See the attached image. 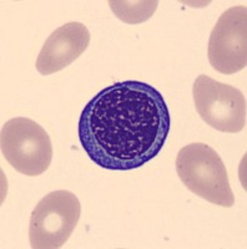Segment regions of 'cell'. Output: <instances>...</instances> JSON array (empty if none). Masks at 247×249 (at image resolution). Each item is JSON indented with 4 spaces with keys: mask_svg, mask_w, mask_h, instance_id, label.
<instances>
[{
    "mask_svg": "<svg viewBox=\"0 0 247 249\" xmlns=\"http://www.w3.org/2000/svg\"><path fill=\"white\" fill-rule=\"evenodd\" d=\"M208 56L211 66L224 75H232L246 68V6H232L220 15L211 31Z\"/></svg>",
    "mask_w": 247,
    "mask_h": 249,
    "instance_id": "8992f818",
    "label": "cell"
},
{
    "mask_svg": "<svg viewBox=\"0 0 247 249\" xmlns=\"http://www.w3.org/2000/svg\"><path fill=\"white\" fill-rule=\"evenodd\" d=\"M176 172L186 188L200 198L225 208L235 204L228 170L209 144L196 142L182 147L176 157Z\"/></svg>",
    "mask_w": 247,
    "mask_h": 249,
    "instance_id": "7a4b0ae2",
    "label": "cell"
},
{
    "mask_svg": "<svg viewBox=\"0 0 247 249\" xmlns=\"http://www.w3.org/2000/svg\"><path fill=\"white\" fill-rule=\"evenodd\" d=\"M192 95L197 113L210 127L228 133H237L246 127V97L239 89L199 75Z\"/></svg>",
    "mask_w": 247,
    "mask_h": 249,
    "instance_id": "5b68a950",
    "label": "cell"
},
{
    "mask_svg": "<svg viewBox=\"0 0 247 249\" xmlns=\"http://www.w3.org/2000/svg\"><path fill=\"white\" fill-rule=\"evenodd\" d=\"M0 147L4 159L21 175H43L51 164L53 144L48 132L28 117L9 120L1 127Z\"/></svg>",
    "mask_w": 247,
    "mask_h": 249,
    "instance_id": "3957f363",
    "label": "cell"
},
{
    "mask_svg": "<svg viewBox=\"0 0 247 249\" xmlns=\"http://www.w3.org/2000/svg\"><path fill=\"white\" fill-rule=\"evenodd\" d=\"M81 215V204L70 191L50 192L30 217L29 241L33 249H57L66 243Z\"/></svg>",
    "mask_w": 247,
    "mask_h": 249,
    "instance_id": "277c9868",
    "label": "cell"
},
{
    "mask_svg": "<svg viewBox=\"0 0 247 249\" xmlns=\"http://www.w3.org/2000/svg\"><path fill=\"white\" fill-rule=\"evenodd\" d=\"M90 44V33L77 21L64 24L49 35L37 59V70L41 75L61 71L75 61Z\"/></svg>",
    "mask_w": 247,
    "mask_h": 249,
    "instance_id": "52a82bcc",
    "label": "cell"
},
{
    "mask_svg": "<svg viewBox=\"0 0 247 249\" xmlns=\"http://www.w3.org/2000/svg\"><path fill=\"white\" fill-rule=\"evenodd\" d=\"M161 92L146 82H116L96 93L79 119L82 150L99 167L131 171L155 159L170 132Z\"/></svg>",
    "mask_w": 247,
    "mask_h": 249,
    "instance_id": "6da1fadb",
    "label": "cell"
},
{
    "mask_svg": "<svg viewBox=\"0 0 247 249\" xmlns=\"http://www.w3.org/2000/svg\"><path fill=\"white\" fill-rule=\"evenodd\" d=\"M110 9L115 17L126 24H141L150 19L156 12L159 1L156 0H139V1H122L110 0Z\"/></svg>",
    "mask_w": 247,
    "mask_h": 249,
    "instance_id": "ba28073f",
    "label": "cell"
}]
</instances>
